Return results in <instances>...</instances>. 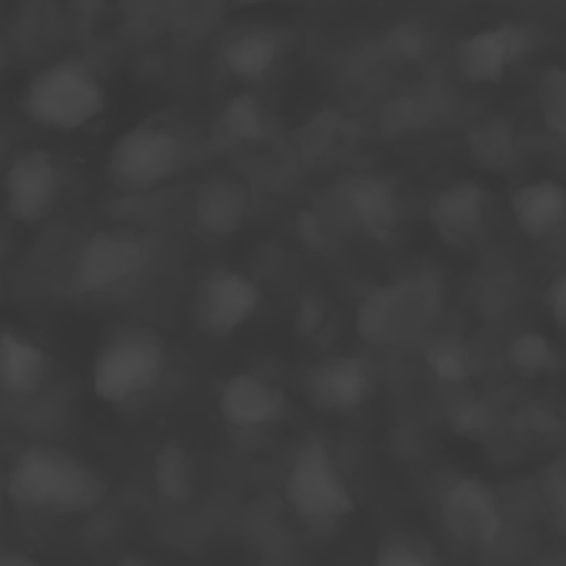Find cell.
I'll return each instance as SVG.
<instances>
[{
	"label": "cell",
	"mask_w": 566,
	"mask_h": 566,
	"mask_svg": "<svg viewBox=\"0 0 566 566\" xmlns=\"http://www.w3.org/2000/svg\"><path fill=\"white\" fill-rule=\"evenodd\" d=\"M283 497L290 511L312 528L336 526L356 506L354 491L338 460L316 433L296 447L285 473Z\"/></svg>",
	"instance_id": "5b68a950"
},
{
	"label": "cell",
	"mask_w": 566,
	"mask_h": 566,
	"mask_svg": "<svg viewBox=\"0 0 566 566\" xmlns=\"http://www.w3.org/2000/svg\"><path fill=\"white\" fill-rule=\"evenodd\" d=\"M13 504L53 515H86L106 500L104 478L66 449L35 442L22 449L7 473Z\"/></svg>",
	"instance_id": "6da1fadb"
},
{
	"label": "cell",
	"mask_w": 566,
	"mask_h": 566,
	"mask_svg": "<svg viewBox=\"0 0 566 566\" xmlns=\"http://www.w3.org/2000/svg\"><path fill=\"white\" fill-rule=\"evenodd\" d=\"M429 367L440 380L458 382L469 376L471 356L458 343H438L429 349Z\"/></svg>",
	"instance_id": "cb8c5ba5"
},
{
	"label": "cell",
	"mask_w": 566,
	"mask_h": 566,
	"mask_svg": "<svg viewBox=\"0 0 566 566\" xmlns=\"http://www.w3.org/2000/svg\"><path fill=\"white\" fill-rule=\"evenodd\" d=\"M2 195L13 221L22 226L42 223L62 195V172L55 155L44 148L18 153L4 170Z\"/></svg>",
	"instance_id": "30bf717a"
},
{
	"label": "cell",
	"mask_w": 566,
	"mask_h": 566,
	"mask_svg": "<svg viewBox=\"0 0 566 566\" xmlns=\"http://www.w3.org/2000/svg\"><path fill=\"white\" fill-rule=\"evenodd\" d=\"M537 106L546 128L566 144V69H546L537 82Z\"/></svg>",
	"instance_id": "44dd1931"
},
{
	"label": "cell",
	"mask_w": 566,
	"mask_h": 566,
	"mask_svg": "<svg viewBox=\"0 0 566 566\" xmlns=\"http://www.w3.org/2000/svg\"><path fill=\"white\" fill-rule=\"evenodd\" d=\"M221 128L230 139L239 144L259 139L265 128L261 104L250 95L232 97L221 111Z\"/></svg>",
	"instance_id": "7402d4cb"
},
{
	"label": "cell",
	"mask_w": 566,
	"mask_h": 566,
	"mask_svg": "<svg viewBox=\"0 0 566 566\" xmlns=\"http://www.w3.org/2000/svg\"><path fill=\"white\" fill-rule=\"evenodd\" d=\"M444 305L442 283L429 272L387 281L356 307V334L371 347H400L422 336Z\"/></svg>",
	"instance_id": "7a4b0ae2"
},
{
	"label": "cell",
	"mask_w": 566,
	"mask_h": 566,
	"mask_svg": "<svg viewBox=\"0 0 566 566\" xmlns=\"http://www.w3.org/2000/svg\"><path fill=\"white\" fill-rule=\"evenodd\" d=\"M444 531L464 548L489 551L504 533V509L495 489L478 475L455 478L440 497Z\"/></svg>",
	"instance_id": "9c48e42d"
},
{
	"label": "cell",
	"mask_w": 566,
	"mask_h": 566,
	"mask_svg": "<svg viewBox=\"0 0 566 566\" xmlns=\"http://www.w3.org/2000/svg\"><path fill=\"white\" fill-rule=\"evenodd\" d=\"M544 303L546 310L551 314V318L566 329V270H562L559 274H555L544 292Z\"/></svg>",
	"instance_id": "4316f807"
},
{
	"label": "cell",
	"mask_w": 566,
	"mask_h": 566,
	"mask_svg": "<svg viewBox=\"0 0 566 566\" xmlns=\"http://www.w3.org/2000/svg\"><path fill=\"white\" fill-rule=\"evenodd\" d=\"M281 51L283 42L276 31L254 27L230 35L219 49V60L234 80L259 82L276 66Z\"/></svg>",
	"instance_id": "d6986e66"
},
{
	"label": "cell",
	"mask_w": 566,
	"mask_h": 566,
	"mask_svg": "<svg viewBox=\"0 0 566 566\" xmlns=\"http://www.w3.org/2000/svg\"><path fill=\"white\" fill-rule=\"evenodd\" d=\"M155 491L172 504L190 500L195 491L192 458L179 442H164L153 458Z\"/></svg>",
	"instance_id": "ffe728a7"
},
{
	"label": "cell",
	"mask_w": 566,
	"mask_h": 566,
	"mask_svg": "<svg viewBox=\"0 0 566 566\" xmlns=\"http://www.w3.org/2000/svg\"><path fill=\"white\" fill-rule=\"evenodd\" d=\"M0 566H44V564L24 551H0Z\"/></svg>",
	"instance_id": "83f0119b"
},
{
	"label": "cell",
	"mask_w": 566,
	"mask_h": 566,
	"mask_svg": "<svg viewBox=\"0 0 566 566\" xmlns=\"http://www.w3.org/2000/svg\"><path fill=\"white\" fill-rule=\"evenodd\" d=\"M181 135L161 122H139L108 148L104 175L119 195H144L166 184L184 164Z\"/></svg>",
	"instance_id": "8992f818"
},
{
	"label": "cell",
	"mask_w": 566,
	"mask_h": 566,
	"mask_svg": "<svg viewBox=\"0 0 566 566\" xmlns=\"http://www.w3.org/2000/svg\"><path fill=\"white\" fill-rule=\"evenodd\" d=\"M153 259V241L133 228L95 230L77 250L71 287L75 294H99L139 276Z\"/></svg>",
	"instance_id": "52a82bcc"
},
{
	"label": "cell",
	"mask_w": 566,
	"mask_h": 566,
	"mask_svg": "<svg viewBox=\"0 0 566 566\" xmlns=\"http://www.w3.org/2000/svg\"><path fill=\"white\" fill-rule=\"evenodd\" d=\"M283 389L252 369L230 374L217 394V407L226 424L239 431L263 429L281 420L285 413Z\"/></svg>",
	"instance_id": "4fadbf2b"
},
{
	"label": "cell",
	"mask_w": 566,
	"mask_h": 566,
	"mask_svg": "<svg viewBox=\"0 0 566 566\" xmlns=\"http://www.w3.org/2000/svg\"><path fill=\"white\" fill-rule=\"evenodd\" d=\"M51 376L49 354L27 334L0 329V391L13 398H31L44 389Z\"/></svg>",
	"instance_id": "2e32d148"
},
{
	"label": "cell",
	"mask_w": 566,
	"mask_h": 566,
	"mask_svg": "<svg viewBox=\"0 0 566 566\" xmlns=\"http://www.w3.org/2000/svg\"><path fill=\"white\" fill-rule=\"evenodd\" d=\"M303 389L314 409L347 416L369 400L374 374L369 365L354 354H332L307 367Z\"/></svg>",
	"instance_id": "8fae6325"
},
{
	"label": "cell",
	"mask_w": 566,
	"mask_h": 566,
	"mask_svg": "<svg viewBox=\"0 0 566 566\" xmlns=\"http://www.w3.org/2000/svg\"><path fill=\"white\" fill-rule=\"evenodd\" d=\"M511 214L522 234L546 239L566 226V186L553 177H537L513 190Z\"/></svg>",
	"instance_id": "ac0fdd59"
},
{
	"label": "cell",
	"mask_w": 566,
	"mask_h": 566,
	"mask_svg": "<svg viewBox=\"0 0 566 566\" xmlns=\"http://www.w3.org/2000/svg\"><path fill=\"white\" fill-rule=\"evenodd\" d=\"M343 201L354 221L374 239L389 241L400 223L394 186L380 175H358L345 181Z\"/></svg>",
	"instance_id": "e0dca14e"
},
{
	"label": "cell",
	"mask_w": 566,
	"mask_h": 566,
	"mask_svg": "<svg viewBox=\"0 0 566 566\" xmlns=\"http://www.w3.org/2000/svg\"><path fill=\"white\" fill-rule=\"evenodd\" d=\"M250 212V190L232 172L206 177L192 197V221L208 239H228L241 230Z\"/></svg>",
	"instance_id": "9a60e30c"
},
{
	"label": "cell",
	"mask_w": 566,
	"mask_h": 566,
	"mask_svg": "<svg viewBox=\"0 0 566 566\" xmlns=\"http://www.w3.org/2000/svg\"><path fill=\"white\" fill-rule=\"evenodd\" d=\"M117 566H159L155 562H150L148 557H139V555H124Z\"/></svg>",
	"instance_id": "f1b7e54d"
},
{
	"label": "cell",
	"mask_w": 566,
	"mask_h": 566,
	"mask_svg": "<svg viewBox=\"0 0 566 566\" xmlns=\"http://www.w3.org/2000/svg\"><path fill=\"white\" fill-rule=\"evenodd\" d=\"M261 307L256 281L239 268H210L197 283L190 318L206 338H226L241 329Z\"/></svg>",
	"instance_id": "ba28073f"
},
{
	"label": "cell",
	"mask_w": 566,
	"mask_h": 566,
	"mask_svg": "<svg viewBox=\"0 0 566 566\" xmlns=\"http://www.w3.org/2000/svg\"><path fill=\"white\" fill-rule=\"evenodd\" d=\"M168 367L164 336L148 325H126L104 338L91 363V389L108 405L150 394Z\"/></svg>",
	"instance_id": "3957f363"
},
{
	"label": "cell",
	"mask_w": 566,
	"mask_h": 566,
	"mask_svg": "<svg viewBox=\"0 0 566 566\" xmlns=\"http://www.w3.org/2000/svg\"><path fill=\"white\" fill-rule=\"evenodd\" d=\"M429 221L451 248L473 245L489 221V192L473 179H458L431 199Z\"/></svg>",
	"instance_id": "5bb4252c"
},
{
	"label": "cell",
	"mask_w": 566,
	"mask_h": 566,
	"mask_svg": "<svg viewBox=\"0 0 566 566\" xmlns=\"http://www.w3.org/2000/svg\"><path fill=\"white\" fill-rule=\"evenodd\" d=\"M20 106L33 124L71 133L104 113L106 91L99 75L86 62L64 57L40 69L29 80Z\"/></svg>",
	"instance_id": "277c9868"
},
{
	"label": "cell",
	"mask_w": 566,
	"mask_h": 566,
	"mask_svg": "<svg viewBox=\"0 0 566 566\" xmlns=\"http://www.w3.org/2000/svg\"><path fill=\"white\" fill-rule=\"evenodd\" d=\"M544 497L555 531L566 539V469H551L544 480Z\"/></svg>",
	"instance_id": "484cf974"
},
{
	"label": "cell",
	"mask_w": 566,
	"mask_h": 566,
	"mask_svg": "<svg viewBox=\"0 0 566 566\" xmlns=\"http://www.w3.org/2000/svg\"><path fill=\"white\" fill-rule=\"evenodd\" d=\"M528 33L517 24H491L471 31L455 46V66L471 84H495L524 55Z\"/></svg>",
	"instance_id": "7c38bea8"
},
{
	"label": "cell",
	"mask_w": 566,
	"mask_h": 566,
	"mask_svg": "<svg viewBox=\"0 0 566 566\" xmlns=\"http://www.w3.org/2000/svg\"><path fill=\"white\" fill-rule=\"evenodd\" d=\"M0 66H2V51H0Z\"/></svg>",
	"instance_id": "f546056e"
},
{
	"label": "cell",
	"mask_w": 566,
	"mask_h": 566,
	"mask_svg": "<svg viewBox=\"0 0 566 566\" xmlns=\"http://www.w3.org/2000/svg\"><path fill=\"white\" fill-rule=\"evenodd\" d=\"M555 360L553 343L539 332H522L509 345V363L524 376H539Z\"/></svg>",
	"instance_id": "603a6c76"
},
{
	"label": "cell",
	"mask_w": 566,
	"mask_h": 566,
	"mask_svg": "<svg viewBox=\"0 0 566 566\" xmlns=\"http://www.w3.org/2000/svg\"><path fill=\"white\" fill-rule=\"evenodd\" d=\"M374 566H436V564L413 542L396 537V539H387L378 548Z\"/></svg>",
	"instance_id": "d4e9b609"
}]
</instances>
